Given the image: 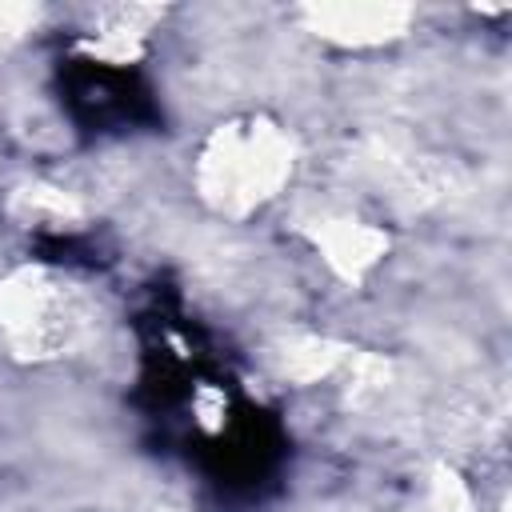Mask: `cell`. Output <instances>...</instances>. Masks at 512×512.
I'll use <instances>...</instances> for the list:
<instances>
[{
  "instance_id": "52a82bcc",
  "label": "cell",
  "mask_w": 512,
  "mask_h": 512,
  "mask_svg": "<svg viewBox=\"0 0 512 512\" xmlns=\"http://www.w3.org/2000/svg\"><path fill=\"white\" fill-rule=\"evenodd\" d=\"M428 504L432 512H472V492L452 468H436L428 484Z\"/></svg>"
},
{
  "instance_id": "277c9868",
  "label": "cell",
  "mask_w": 512,
  "mask_h": 512,
  "mask_svg": "<svg viewBox=\"0 0 512 512\" xmlns=\"http://www.w3.org/2000/svg\"><path fill=\"white\" fill-rule=\"evenodd\" d=\"M308 236L316 244V252L324 256V264L340 276V280H364L388 252V232H380L376 224H364L356 216H316L308 224Z\"/></svg>"
},
{
  "instance_id": "3957f363",
  "label": "cell",
  "mask_w": 512,
  "mask_h": 512,
  "mask_svg": "<svg viewBox=\"0 0 512 512\" xmlns=\"http://www.w3.org/2000/svg\"><path fill=\"white\" fill-rule=\"evenodd\" d=\"M308 32L336 48H384L412 28L408 4H312L300 12Z\"/></svg>"
},
{
  "instance_id": "7a4b0ae2",
  "label": "cell",
  "mask_w": 512,
  "mask_h": 512,
  "mask_svg": "<svg viewBox=\"0 0 512 512\" xmlns=\"http://www.w3.org/2000/svg\"><path fill=\"white\" fill-rule=\"evenodd\" d=\"M92 332L88 296L60 272L28 264L0 280V340L16 360H60Z\"/></svg>"
},
{
  "instance_id": "6da1fadb",
  "label": "cell",
  "mask_w": 512,
  "mask_h": 512,
  "mask_svg": "<svg viewBox=\"0 0 512 512\" xmlns=\"http://www.w3.org/2000/svg\"><path fill=\"white\" fill-rule=\"evenodd\" d=\"M296 172V140L272 116H232L216 124L192 164L204 208L224 220H248L272 204Z\"/></svg>"
},
{
  "instance_id": "5b68a950",
  "label": "cell",
  "mask_w": 512,
  "mask_h": 512,
  "mask_svg": "<svg viewBox=\"0 0 512 512\" xmlns=\"http://www.w3.org/2000/svg\"><path fill=\"white\" fill-rule=\"evenodd\" d=\"M8 216H12L16 224H24V228L68 232V228H80V220H84V204H80L68 188L32 180V184H24V188L12 192V200H8Z\"/></svg>"
},
{
  "instance_id": "8992f818",
  "label": "cell",
  "mask_w": 512,
  "mask_h": 512,
  "mask_svg": "<svg viewBox=\"0 0 512 512\" xmlns=\"http://www.w3.org/2000/svg\"><path fill=\"white\" fill-rule=\"evenodd\" d=\"M344 348L332 344V340H320V336H288L280 348H276V368L284 380H296V384H312V380H324L336 372Z\"/></svg>"
}]
</instances>
